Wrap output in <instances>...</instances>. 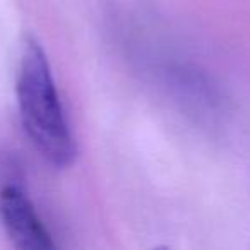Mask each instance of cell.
Returning <instances> with one entry per match:
<instances>
[{"label": "cell", "mask_w": 250, "mask_h": 250, "mask_svg": "<svg viewBox=\"0 0 250 250\" xmlns=\"http://www.w3.org/2000/svg\"><path fill=\"white\" fill-rule=\"evenodd\" d=\"M19 117L38 153L57 168H65L76 156L72 134L60 103L50 62L42 45L28 38L16 77Z\"/></svg>", "instance_id": "cell-1"}, {"label": "cell", "mask_w": 250, "mask_h": 250, "mask_svg": "<svg viewBox=\"0 0 250 250\" xmlns=\"http://www.w3.org/2000/svg\"><path fill=\"white\" fill-rule=\"evenodd\" d=\"M0 221L12 245L21 250L52 249L53 240L40 219L28 194L18 185L0 190Z\"/></svg>", "instance_id": "cell-2"}]
</instances>
